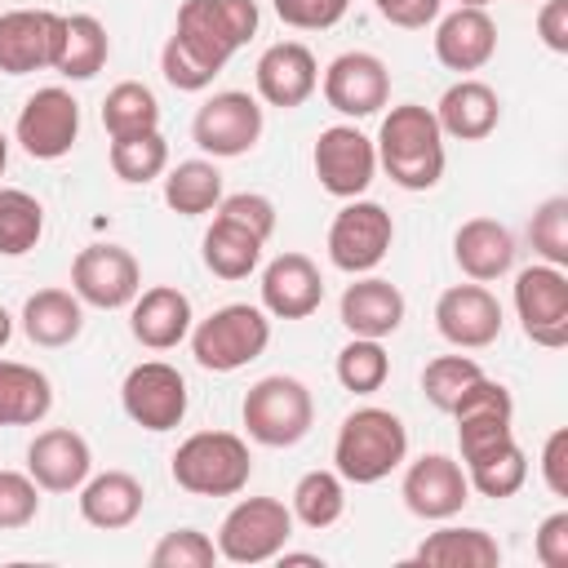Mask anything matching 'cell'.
Returning a JSON list of instances; mask_svg holds the SVG:
<instances>
[{"mask_svg":"<svg viewBox=\"0 0 568 568\" xmlns=\"http://www.w3.org/2000/svg\"><path fill=\"white\" fill-rule=\"evenodd\" d=\"M532 550L546 568H568V510H555L541 519L537 537H532Z\"/></svg>","mask_w":568,"mask_h":568,"instance_id":"obj_46","label":"cell"},{"mask_svg":"<svg viewBox=\"0 0 568 568\" xmlns=\"http://www.w3.org/2000/svg\"><path fill=\"white\" fill-rule=\"evenodd\" d=\"M373 9L386 22L404 27V31H417V27H426V22L439 18V0H373Z\"/></svg>","mask_w":568,"mask_h":568,"instance_id":"obj_48","label":"cell"},{"mask_svg":"<svg viewBox=\"0 0 568 568\" xmlns=\"http://www.w3.org/2000/svg\"><path fill=\"white\" fill-rule=\"evenodd\" d=\"M40 515V484L22 470H0V528H27Z\"/></svg>","mask_w":568,"mask_h":568,"instance_id":"obj_43","label":"cell"},{"mask_svg":"<svg viewBox=\"0 0 568 568\" xmlns=\"http://www.w3.org/2000/svg\"><path fill=\"white\" fill-rule=\"evenodd\" d=\"M399 497L417 519H453L470 501V484L462 462H453L448 453H426L404 470Z\"/></svg>","mask_w":568,"mask_h":568,"instance_id":"obj_19","label":"cell"},{"mask_svg":"<svg viewBox=\"0 0 568 568\" xmlns=\"http://www.w3.org/2000/svg\"><path fill=\"white\" fill-rule=\"evenodd\" d=\"M324 302L320 266L306 253H280L262 271V311L275 320H306Z\"/></svg>","mask_w":568,"mask_h":568,"instance_id":"obj_20","label":"cell"},{"mask_svg":"<svg viewBox=\"0 0 568 568\" xmlns=\"http://www.w3.org/2000/svg\"><path fill=\"white\" fill-rule=\"evenodd\" d=\"M217 217L240 222V226H244V231H253L262 244H266V240H271V231H275V204H271L266 195H257V191L222 195V200H217Z\"/></svg>","mask_w":568,"mask_h":568,"instance_id":"obj_44","label":"cell"},{"mask_svg":"<svg viewBox=\"0 0 568 568\" xmlns=\"http://www.w3.org/2000/svg\"><path fill=\"white\" fill-rule=\"evenodd\" d=\"M142 501H146V493L129 470H102L80 484V515H84V524H93L102 532L129 528L142 515Z\"/></svg>","mask_w":568,"mask_h":568,"instance_id":"obj_28","label":"cell"},{"mask_svg":"<svg viewBox=\"0 0 568 568\" xmlns=\"http://www.w3.org/2000/svg\"><path fill=\"white\" fill-rule=\"evenodd\" d=\"M9 337H13V315H9L4 306H0V346H4Z\"/></svg>","mask_w":568,"mask_h":568,"instance_id":"obj_51","label":"cell"},{"mask_svg":"<svg viewBox=\"0 0 568 568\" xmlns=\"http://www.w3.org/2000/svg\"><path fill=\"white\" fill-rule=\"evenodd\" d=\"M453 257L475 284L501 280L515 266V235L497 217H470L453 235Z\"/></svg>","mask_w":568,"mask_h":568,"instance_id":"obj_25","label":"cell"},{"mask_svg":"<svg viewBox=\"0 0 568 568\" xmlns=\"http://www.w3.org/2000/svg\"><path fill=\"white\" fill-rule=\"evenodd\" d=\"M164 164H169V142L160 138V129H151V133H129V138H111V169H115L120 182L142 186V182L160 178Z\"/></svg>","mask_w":568,"mask_h":568,"instance_id":"obj_38","label":"cell"},{"mask_svg":"<svg viewBox=\"0 0 568 568\" xmlns=\"http://www.w3.org/2000/svg\"><path fill=\"white\" fill-rule=\"evenodd\" d=\"M62 13L53 9H9L0 13V71L27 75L58 62L62 49Z\"/></svg>","mask_w":568,"mask_h":568,"instance_id":"obj_17","label":"cell"},{"mask_svg":"<svg viewBox=\"0 0 568 568\" xmlns=\"http://www.w3.org/2000/svg\"><path fill=\"white\" fill-rule=\"evenodd\" d=\"M253 80H257V93L262 102L288 111V106H302L315 84H320V67H315V53L297 40H280L271 49H262L257 67H253Z\"/></svg>","mask_w":568,"mask_h":568,"instance_id":"obj_22","label":"cell"},{"mask_svg":"<svg viewBox=\"0 0 568 568\" xmlns=\"http://www.w3.org/2000/svg\"><path fill=\"white\" fill-rule=\"evenodd\" d=\"M457 417V444H462V462H466V484L479 497H515L528 479V457L515 444L510 417H515V399L501 382L493 377H475L462 399L453 404Z\"/></svg>","mask_w":568,"mask_h":568,"instance_id":"obj_1","label":"cell"},{"mask_svg":"<svg viewBox=\"0 0 568 568\" xmlns=\"http://www.w3.org/2000/svg\"><path fill=\"white\" fill-rule=\"evenodd\" d=\"M253 36H257L253 0H182L178 27L160 53V71L173 89L200 93Z\"/></svg>","mask_w":568,"mask_h":568,"instance_id":"obj_2","label":"cell"},{"mask_svg":"<svg viewBox=\"0 0 568 568\" xmlns=\"http://www.w3.org/2000/svg\"><path fill=\"white\" fill-rule=\"evenodd\" d=\"M253 457L231 430H195L173 453V484L195 497H235L248 488Z\"/></svg>","mask_w":568,"mask_h":568,"instance_id":"obj_5","label":"cell"},{"mask_svg":"<svg viewBox=\"0 0 568 568\" xmlns=\"http://www.w3.org/2000/svg\"><path fill=\"white\" fill-rule=\"evenodd\" d=\"M346 510V488L337 470H306L293 484V519L306 528H333Z\"/></svg>","mask_w":568,"mask_h":568,"instance_id":"obj_37","label":"cell"},{"mask_svg":"<svg viewBox=\"0 0 568 568\" xmlns=\"http://www.w3.org/2000/svg\"><path fill=\"white\" fill-rule=\"evenodd\" d=\"M262 124H266V120H262L257 98H248L244 89H222V93H213V98L195 111L191 138H195L200 151H209V155H217V160H231V155H244V151L257 146Z\"/></svg>","mask_w":568,"mask_h":568,"instance_id":"obj_12","label":"cell"},{"mask_svg":"<svg viewBox=\"0 0 568 568\" xmlns=\"http://www.w3.org/2000/svg\"><path fill=\"white\" fill-rule=\"evenodd\" d=\"M462 4H475V9H484V4H488V0H462Z\"/></svg>","mask_w":568,"mask_h":568,"instance_id":"obj_53","label":"cell"},{"mask_svg":"<svg viewBox=\"0 0 568 568\" xmlns=\"http://www.w3.org/2000/svg\"><path fill=\"white\" fill-rule=\"evenodd\" d=\"M435 120H439V133L444 138L479 142V138H488L497 129L501 102H497V93L484 80H457V84L444 89V98L435 106Z\"/></svg>","mask_w":568,"mask_h":568,"instance_id":"obj_26","label":"cell"},{"mask_svg":"<svg viewBox=\"0 0 568 568\" xmlns=\"http://www.w3.org/2000/svg\"><path fill=\"white\" fill-rule=\"evenodd\" d=\"M541 479L555 497H568V430H550L541 448Z\"/></svg>","mask_w":568,"mask_h":568,"instance_id":"obj_47","label":"cell"},{"mask_svg":"<svg viewBox=\"0 0 568 568\" xmlns=\"http://www.w3.org/2000/svg\"><path fill=\"white\" fill-rule=\"evenodd\" d=\"M13 133L31 160H62L80 138V102L58 84L36 89L22 102Z\"/></svg>","mask_w":568,"mask_h":568,"instance_id":"obj_13","label":"cell"},{"mask_svg":"<svg viewBox=\"0 0 568 568\" xmlns=\"http://www.w3.org/2000/svg\"><path fill=\"white\" fill-rule=\"evenodd\" d=\"M537 36L550 53H568V0H546L537 13Z\"/></svg>","mask_w":568,"mask_h":568,"instance_id":"obj_49","label":"cell"},{"mask_svg":"<svg viewBox=\"0 0 568 568\" xmlns=\"http://www.w3.org/2000/svg\"><path fill=\"white\" fill-rule=\"evenodd\" d=\"M324 102L337 111V115H373L390 102V71L377 53H364V49H351V53H337L324 71Z\"/></svg>","mask_w":568,"mask_h":568,"instance_id":"obj_16","label":"cell"},{"mask_svg":"<svg viewBox=\"0 0 568 568\" xmlns=\"http://www.w3.org/2000/svg\"><path fill=\"white\" fill-rule=\"evenodd\" d=\"M435 328L457 351H484L501 337V302L484 284H453L435 302Z\"/></svg>","mask_w":568,"mask_h":568,"instance_id":"obj_18","label":"cell"},{"mask_svg":"<svg viewBox=\"0 0 568 568\" xmlns=\"http://www.w3.org/2000/svg\"><path fill=\"white\" fill-rule=\"evenodd\" d=\"M106 53H111L106 27L93 13H71L62 22V49H58L53 71L67 80H93L106 67Z\"/></svg>","mask_w":568,"mask_h":568,"instance_id":"obj_32","label":"cell"},{"mask_svg":"<svg viewBox=\"0 0 568 568\" xmlns=\"http://www.w3.org/2000/svg\"><path fill=\"white\" fill-rule=\"evenodd\" d=\"M390 240H395L390 213L377 200L355 195L328 226V262L346 275H364L390 253Z\"/></svg>","mask_w":568,"mask_h":568,"instance_id":"obj_10","label":"cell"},{"mask_svg":"<svg viewBox=\"0 0 568 568\" xmlns=\"http://www.w3.org/2000/svg\"><path fill=\"white\" fill-rule=\"evenodd\" d=\"M315 178L328 195L337 200H355L368 191L373 173H377V146L355 129V124H328L315 138Z\"/></svg>","mask_w":568,"mask_h":568,"instance_id":"obj_14","label":"cell"},{"mask_svg":"<svg viewBox=\"0 0 568 568\" xmlns=\"http://www.w3.org/2000/svg\"><path fill=\"white\" fill-rule=\"evenodd\" d=\"M4 164H9V138L0 133V173H4Z\"/></svg>","mask_w":568,"mask_h":568,"instance_id":"obj_52","label":"cell"},{"mask_svg":"<svg viewBox=\"0 0 568 568\" xmlns=\"http://www.w3.org/2000/svg\"><path fill=\"white\" fill-rule=\"evenodd\" d=\"M408 457V430L390 408H355L333 439L337 475L351 484H377Z\"/></svg>","mask_w":568,"mask_h":568,"instance_id":"obj_4","label":"cell"},{"mask_svg":"<svg viewBox=\"0 0 568 568\" xmlns=\"http://www.w3.org/2000/svg\"><path fill=\"white\" fill-rule=\"evenodd\" d=\"M217 541H209L200 528H173L155 541L151 568H213Z\"/></svg>","mask_w":568,"mask_h":568,"instance_id":"obj_42","label":"cell"},{"mask_svg":"<svg viewBox=\"0 0 568 568\" xmlns=\"http://www.w3.org/2000/svg\"><path fill=\"white\" fill-rule=\"evenodd\" d=\"M528 240L550 266H568V195H550L537 204L528 222Z\"/></svg>","mask_w":568,"mask_h":568,"instance_id":"obj_41","label":"cell"},{"mask_svg":"<svg viewBox=\"0 0 568 568\" xmlns=\"http://www.w3.org/2000/svg\"><path fill=\"white\" fill-rule=\"evenodd\" d=\"M240 413H244L248 439H257L266 448H293L297 439H306V430L315 422V399L297 377L271 373L248 386Z\"/></svg>","mask_w":568,"mask_h":568,"instance_id":"obj_7","label":"cell"},{"mask_svg":"<svg viewBox=\"0 0 568 568\" xmlns=\"http://www.w3.org/2000/svg\"><path fill=\"white\" fill-rule=\"evenodd\" d=\"M484 377V368L470 359V355H435L426 368H422V395L430 408L439 413H453V404L462 399V390Z\"/></svg>","mask_w":568,"mask_h":568,"instance_id":"obj_40","label":"cell"},{"mask_svg":"<svg viewBox=\"0 0 568 568\" xmlns=\"http://www.w3.org/2000/svg\"><path fill=\"white\" fill-rule=\"evenodd\" d=\"M129 333L146 346V351H169L191 333V297L173 284H155L146 293L133 297L129 311Z\"/></svg>","mask_w":568,"mask_h":568,"instance_id":"obj_24","label":"cell"},{"mask_svg":"<svg viewBox=\"0 0 568 568\" xmlns=\"http://www.w3.org/2000/svg\"><path fill=\"white\" fill-rule=\"evenodd\" d=\"M280 564H311V568H320L324 559H320V555H293V550H280Z\"/></svg>","mask_w":568,"mask_h":568,"instance_id":"obj_50","label":"cell"},{"mask_svg":"<svg viewBox=\"0 0 568 568\" xmlns=\"http://www.w3.org/2000/svg\"><path fill=\"white\" fill-rule=\"evenodd\" d=\"M386 377H390V355L382 351L377 337H351L337 351V382L351 395H373L386 386Z\"/></svg>","mask_w":568,"mask_h":568,"instance_id":"obj_39","label":"cell"},{"mask_svg":"<svg viewBox=\"0 0 568 568\" xmlns=\"http://www.w3.org/2000/svg\"><path fill=\"white\" fill-rule=\"evenodd\" d=\"M293 537V510L275 497H244L217 528V555L231 564H266Z\"/></svg>","mask_w":568,"mask_h":568,"instance_id":"obj_8","label":"cell"},{"mask_svg":"<svg viewBox=\"0 0 568 568\" xmlns=\"http://www.w3.org/2000/svg\"><path fill=\"white\" fill-rule=\"evenodd\" d=\"M222 200V173L213 160H182L178 169H169L164 178V204L182 217H200L209 209H217Z\"/></svg>","mask_w":568,"mask_h":568,"instance_id":"obj_34","label":"cell"},{"mask_svg":"<svg viewBox=\"0 0 568 568\" xmlns=\"http://www.w3.org/2000/svg\"><path fill=\"white\" fill-rule=\"evenodd\" d=\"M84 328V302L67 288H40L27 297L22 306V333L36 342V346H71Z\"/></svg>","mask_w":568,"mask_h":568,"instance_id":"obj_29","label":"cell"},{"mask_svg":"<svg viewBox=\"0 0 568 568\" xmlns=\"http://www.w3.org/2000/svg\"><path fill=\"white\" fill-rule=\"evenodd\" d=\"M493 53H497V22L488 18V9L457 4L453 13L439 18V27H435V58L448 71H479Z\"/></svg>","mask_w":568,"mask_h":568,"instance_id":"obj_23","label":"cell"},{"mask_svg":"<svg viewBox=\"0 0 568 568\" xmlns=\"http://www.w3.org/2000/svg\"><path fill=\"white\" fill-rule=\"evenodd\" d=\"M102 124L111 138H129V133H151L160 129V102L146 84L138 80H120L106 98H102Z\"/></svg>","mask_w":568,"mask_h":568,"instance_id":"obj_35","label":"cell"},{"mask_svg":"<svg viewBox=\"0 0 568 568\" xmlns=\"http://www.w3.org/2000/svg\"><path fill=\"white\" fill-rule=\"evenodd\" d=\"M120 404L142 430H173L186 417V382L173 364L146 359L124 373Z\"/></svg>","mask_w":568,"mask_h":568,"instance_id":"obj_15","label":"cell"},{"mask_svg":"<svg viewBox=\"0 0 568 568\" xmlns=\"http://www.w3.org/2000/svg\"><path fill=\"white\" fill-rule=\"evenodd\" d=\"M53 408V386L40 368L0 359V426H36Z\"/></svg>","mask_w":568,"mask_h":568,"instance_id":"obj_30","label":"cell"},{"mask_svg":"<svg viewBox=\"0 0 568 568\" xmlns=\"http://www.w3.org/2000/svg\"><path fill=\"white\" fill-rule=\"evenodd\" d=\"M351 0H275L280 22L297 27V31H324L333 22H342Z\"/></svg>","mask_w":568,"mask_h":568,"instance_id":"obj_45","label":"cell"},{"mask_svg":"<svg viewBox=\"0 0 568 568\" xmlns=\"http://www.w3.org/2000/svg\"><path fill=\"white\" fill-rule=\"evenodd\" d=\"M71 293L98 311L133 306V297L142 293V266L120 244H89L71 262Z\"/></svg>","mask_w":568,"mask_h":568,"instance_id":"obj_11","label":"cell"},{"mask_svg":"<svg viewBox=\"0 0 568 568\" xmlns=\"http://www.w3.org/2000/svg\"><path fill=\"white\" fill-rule=\"evenodd\" d=\"M89 470H93L89 439L67 426H49L27 444V475L44 493H75L89 479Z\"/></svg>","mask_w":568,"mask_h":568,"instance_id":"obj_21","label":"cell"},{"mask_svg":"<svg viewBox=\"0 0 568 568\" xmlns=\"http://www.w3.org/2000/svg\"><path fill=\"white\" fill-rule=\"evenodd\" d=\"M266 342H271L266 311L248 306V302H231V306H217L209 320L195 324L191 355L209 373H235V368L253 364L266 351Z\"/></svg>","mask_w":568,"mask_h":568,"instance_id":"obj_6","label":"cell"},{"mask_svg":"<svg viewBox=\"0 0 568 568\" xmlns=\"http://www.w3.org/2000/svg\"><path fill=\"white\" fill-rule=\"evenodd\" d=\"M413 559L435 568H497L501 546L484 528H439L413 550Z\"/></svg>","mask_w":568,"mask_h":568,"instance_id":"obj_31","label":"cell"},{"mask_svg":"<svg viewBox=\"0 0 568 568\" xmlns=\"http://www.w3.org/2000/svg\"><path fill=\"white\" fill-rule=\"evenodd\" d=\"M342 324L355 333V337H390L399 324H404V293L390 284V280H355L346 284L342 293Z\"/></svg>","mask_w":568,"mask_h":568,"instance_id":"obj_27","label":"cell"},{"mask_svg":"<svg viewBox=\"0 0 568 568\" xmlns=\"http://www.w3.org/2000/svg\"><path fill=\"white\" fill-rule=\"evenodd\" d=\"M515 311L524 324V337L559 351L568 346V275L564 266L532 262L515 275Z\"/></svg>","mask_w":568,"mask_h":568,"instance_id":"obj_9","label":"cell"},{"mask_svg":"<svg viewBox=\"0 0 568 568\" xmlns=\"http://www.w3.org/2000/svg\"><path fill=\"white\" fill-rule=\"evenodd\" d=\"M44 235V209L31 191L18 186H0V253L4 257H22L40 244Z\"/></svg>","mask_w":568,"mask_h":568,"instance_id":"obj_36","label":"cell"},{"mask_svg":"<svg viewBox=\"0 0 568 568\" xmlns=\"http://www.w3.org/2000/svg\"><path fill=\"white\" fill-rule=\"evenodd\" d=\"M377 164L404 191H430L444 178V133L430 106L399 102L377 129Z\"/></svg>","mask_w":568,"mask_h":568,"instance_id":"obj_3","label":"cell"},{"mask_svg":"<svg viewBox=\"0 0 568 568\" xmlns=\"http://www.w3.org/2000/svg\"><path fill=\"white\" fill-rule=\"evenodd\" d=\"M262 257V240L253 231H244L231 217H213V226L204 231V266L217 280H244L248 271H257Z\"/></svg>","mask_w":568,"mask_h":568,"instance_id":"obj_33","label":"cell"}]
</instances>
